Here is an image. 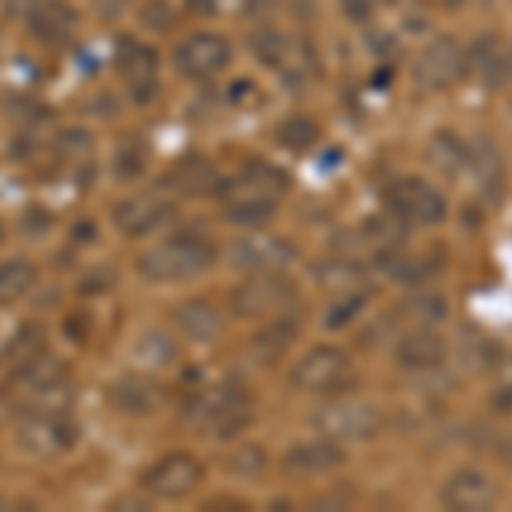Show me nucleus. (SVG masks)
Instances as JSON below:
<instances>
[{
  "label": "nucleus",
  "instance_id": "nucleus-27",
  "mask_svg": "<svg viewBox=\"0 0 512 512\" xmlns=\"http://www.w3.org/2000/svg\"><path fill=\"white\" fill-rule=\"evenodd\" d=\"M468 164H472L475 181L482 188H495L502 181V158L492 144H478L475 151H468Z\"/></svg>",
  "mask_w": 512,
  "mask_h": 512
},
{
  "label": "nucleus",
  "instance_id": "nucleus-40",
  "mask_svg": "<svg viewBox=\"0 0 512 512\" xmlns=\"http://www.w3.org/2000/svg\"><path fill=\"white\" fill-rule=\"evenodd\" d=\"M502 458H506V461H509V465H512V437H509V441H506V444H502Z\"/></svg>",
  "mask_w": 512,
  "mask_h": 512
},
{
  "label": "nucleus",
  "instance_id": "nucleus-17",
  "mask_svg": "<svg viewBox=\"0 0 512 512\" xmlns=\"http://www.w3.org/2000/svg\"><path fill=\"white\" fill-rule=\"evenodd\" d=\"M345 465L342 441L335 437H315V441H301L284 454V468L291 475H328Z\"/></svg>",
  "mask_w": 512,
  "mask_h": 512
},
{
  "label": "nucleus",
  "instance_id": "nucleus-21",
  "mask_svg": "<svg viewBox=\"0 0 512 512\" xmlns=\"http://www.w3.org/2000/svg\"><path fill=\"white\" fill-rule=\"evenodd\" d=\"M134 362L140 369H151V373H161V369H168L171 362L178 359V345L175 338L168 332H161V328H147V332H140L134 338Z\"/></svg>",
  "mask_w": 512,
  "mask_h": 512
},
{
  "label": "nucleus",
  "instance_id": "nucleus-33",
  "mask_svg": "<svg viewBox=\"0 0 512 512\" xmlns=\"http://www.w3.org/2000/svg\"><path fill=\"white\" fill-rule=\"evenodd\" d=\"M362 304H366V297H362L359 291H345L338 301L332 304V308L325 311V328H345L349 321L359 318V311H362Z\"/></svg>",
  "mask_w": 512,
  "mask_h": 512
},
{
  "label": "nucleus",
  "instance_id": "nucleus-22",
  "mask_svg": "<svg viewBox=\"0 0 512 512\" xmlns=\"http://www.w3.org/2000/svg\"><path fill=\"white\" fill-rule=\"evenodd\" d=\"M35 280H38L35 263L24 260V256H11V260L0 263V308H11L21 297H28Z\"/></svg>",
  "mask_w": 512,
  "mask_h": 512
},
{
  "label": "nucleus",
  "instance_id": "nucleus-10",
  "mask_svg": "<svg viewBox=\"0 0 512 512\" xmlns=\"http://www.w3.org/2000/svg\"><path fill=\"white\" fill-rule=\"evenodd\" d=\"M386 205H390V212H396L403 222H420V226H431V222H441L448 216L444 195L420 178H403V181H396V185H390Z\"/></svg>",
  "mask_w": 512,
  "mask_h": 512
},
{
  "label": "nucleus",
  "instance_id": "nucleus-37",
  "mask_svg": "<svg viewBox=\"0 0 512 512\" xmlns=\"http://www.w3.org/2000/svg\"><path fill=\"white\" fill-rule=\"evenodd\" d=\"M140 21L154 31H168L171 24H175V14H171V7L164 4V0H151V4H144V11H140Z\"/></svg>",
  "mask_w": 512,
  "mask_h": 512
},
{
  "label": "nucleus",
  "instance_id": "nucleus-18",
  "mask_svg": "<svg viewBox=\"0 0 512 512\" xmlns=\"http://www.w3.org/2000/svg\"><path fill=\"white\" fill-rule=\"evenodd\" d=\"M24 21H28L31 35L38 41H45V45H65L72 38V31H76L79 18L65 0H38Z\"/></svg>",
  "mask_w": 512,
  "mask_h": 512
},
{
  "label": "nucleus",
  "instance_id": "nucleus-20",
  "mask_svg": "<svg viewBox=\"0 0 512 512\" xmlns=\"http://www.w3.org/2000/svg\"><path fill=\"white\" fill-rule=\"evenodd\" d=\"M175 325L181 328V335L192 338V342H212L222 335V318L212 304L205 301H185L175 308Z\"/></svg>",
  "mask_w": 512,
  "mask_h": 512
},
{
  "label": "nucleus",
  "instance_id": "nucleus-23",
  "mask_svg": "<svg viewBox=\"0 0 512 512\" xmlns=\"http://www.w3.org/2000/svg\"><path fill=\"white\" fill-rule=\"evenodd\" d=\"M427 164L437 175H458L461 168H468V144L451 130H437L427 144Z\"/></svg>",
  "mask_w": 512,
  "mask_h": 512
},
{
  "label": "nucleus",
  "instance_id": "nucleus-15",
  "mask_svg": "<svg viewBox=\"0 0 512 512\" xmlns=\"http://www.w3.org/2000/svg\"><path fill=\"white\" fill-rule=\"evenodd\" d=\"M106 396H110V407L120 410V414L147 417V414H154V410H161L164 386L158 383V379H151L144 373H127V376L113 379Z\"/></svg>",
  "mask_w": 512,
  "mask_h": 512
},
{
  "label": "nucleus",
  "instance_id": "nucleus-2",
  "mask_svg": "<svg viewBox=\"0 0 512 512\" xmlns=\"http://www.w3.org/2000/svg\"><path fill=\"white\" fill-rule=\"evenodd\" d=\"M216 263V246L198 233H178L137 256V274L151 284H178L192 280Z\"/></svg>",
  "mask_w": 512,
  "mask_h": 512
},
{
  "label": "nucleus",
  "instance_id": "nucleus-11",
  "mask_svg": "<svg viewBox=\"0 0 512 512\" xmlns=\"http://www.w3.org/2000/svg\"><path fill=\"white\" fill-rule=\"evenodd\" d=\"M229 62H233V48H229L226 38L212 35V31L188 35L175 52L178 72L188 79H212V76H219V72H226Z\"/></svg>",
  "mask_w": 512,
  "mask_h": 512
},
{
  "label": "nucleus",
  "instance_id": "nucleus-7",
  "mask_svg": "<svg viewBox=\"0 0 512 512\" xmlns=\"http://www.w3.org/2000/svg\"><path fill=\"white\" fill-rule=\"evenodd\" d=\"M297 287L284 274H250L236 287L229 304L239 318H277L287 304H294Z\"/></svg>",
  "mask_w": 512,
  "mask_h": 512
},
{
  "label": "nucleus",
  "instance_id": "nucleus-24",
  "mask_svg": "<svg viewBox=\"0 0 512 512\" xmlns=\"http://www.w3.org/2000/svg\"><path fill=\"white\" fill-rule=\"evenodd\" d=\"M14 379H18L21 386H28L31 393H38V390H45V386L59 383V379H69V376H65L62 359H55V355H35L31 362H24Z\"/></svg>",
  "mask_w": 512,
  "mask_h": 512
},
{
  "label": "nucleus",
  "instance_id": "nucleus-12",
  "mask_svg": "<svg viewBox=\"0 0 512 512\" xmlns=\"http://www.w3.org/2000/svg\"><path fill=\"white\" fill-rule=\"evenodd\" d=\"M113 65H117L123 86H127V93L137 103H147L154 96V89H158V55H154L151 45L134 38H120Z\"/></svg>",
  "mask_w": 512,
  "mask_h": 512
},
{
  "label": "nucleus",
  "instance_id": "nucleus-36",
  "mask_svg": "<svg viewBox=\"0 0 512 512\" xmlns=\"http://www.w3.org/2000/svg\"><path fill=\"white\" fill-rule=\"evenodd\" d=\"M297 335V325H287V321H270L267 332L256 338V352H274L280 355L291 345V338Z\"/></svg>",
  "mask_w": 512,
  "mask_h": 512
},
{
  "label": "nucleus",
  "instance_id": "nucleus-16",
  "mask_svg": "<svg viewBox=\"0 0 512 512\" xmlns=\"http://www.w3.org/2000/svg\"><path fill=\"white\" fill-rule=\"evenodd\" d=\"M171 205L158 195H130L113 209V226L123 236H147L154 229H161L171 219Z\"/></svg>",
  "mask_w": 512,
  "mask_h": 512
},
{
  "label": "nucleus",
  "instance_id": "nucleus-35",
  "mask_svg": "<svg viewBox=\"0 0 512 512\" xmlns=\"http://www.w3.org/2000/svg\"><path fill=\"white\" fill-rule=\"evenodd\" d=\"M482 76L492 82V86H502V82L512 79V45L492 48L482 62Z\"/></svg>",
  "mask_w": 512,
  "mask_h": 512
},
{
  "label": "nucleus",
  "instance_id": "nucleus-25",
  "mask_svg": "<svg viewBox=\"0 0 512 512\" xmlns=\"http://www.w3.org/2000/svg\"><path fill=\"white\" fill-rule=\"evenodd\" d=\"M181 181H178V188L185 195H212V192H222V181L216 175V168H212L209 161H202V158H192V161H185L181 164Z\"/></svg>",
  "mask_w": 512,
  "mask_h": 512
},
{
  "label": "nucleus",
  "instance_id": "nucleus-32",
  "mask_svg": "<svg viewBox=\"0 0 512 512\" xmlns=\"http://www.w3.org/2000/svg\"><path fill=\"white\" fill-rule=\"evenodd\" d=\"M147 168V147L137 144V140H130V144H123L117 151V161H113V171H117L120 181H134L144 175Z\"/></svg>",
  "mask_w": 512,
  "mask_h": 512
},
{
  "label": "nucleus",
  "instance_id": "nucleus-19",
  "mask_svg": "<svg viewBox=\"0 0 512 512\" xmlns=\"http://www.w3.org/2000/svg\"><path fill=\"white\" fill-rule=\"evenodd\" d=\"M448 355V345L444 338L431 332V328H417V332L403 335L400 345H396V362L410 373H427V369H437Z\"/></svg>",
  "mask_w": 512,
  "mask_h": 512
},
{
  "label": "nucleus",
  "instance_id": "nucleus-13",
  "mask_svg": "<svg viewBox=\"0 0 512 512\" xmlns=\"http://www.w3.org/2000/svg\"><path fill=\"white\" fill-rule=\"evenodd\" d=\"M465 62H468L465 48L454 38H441L420 52V59L414 62V79L420 89H434L437 93V89H448L461 79Z\"/></svg>",
  "mask_w": 512,
  "mask_h": 512
},
{
  "label": "nucleus",
  "instance_id": "nucleus-41",
  "mask_svg": "<svg viewBox=\"0 0 512 512\" xmlns=\"http://www.w3.org/2000/svg\"><path fill=\"white\" fill-rule=\"evenodd\" d=\"M0 239H4V226H0Z\"/></svg>",
  "mask_w": 512,
  "mask_h": 512
},
{
  "label": "nucleus",
  "instance_id": "nucleus-38",
  "mask_svg": "<svg viewBox=\"0 0 512 512\" xmlns=\"http://www.w3.org/2000/svg\"><path fill=\"white\" fill-rule=\"evenodd\" d=\"M185 7L198 14V18H212L216 14V0H185Z\"/></svg>",
  "mask_w": 512,
  "mask_h": 512
},
{
  "label": "nucleus",
  "instance_id": "nucleus-9",
  "mask_svg": "<svg viewBox=\"0 0 512 512\" xmlns=\"http://www.w3.org/2000/svg\"><path fill=\"white\" fill-rule=\"evenodd\" d=\"M294 256V246L274 233L243 236L229 246V263L243 274H284L294 263Z\"/></svg>",
  "mask_w": 512,
  "mask_h": 512
},
{
  "label": "nucleus",
  "instance_id": "nucleus-8",
  "mask_svg": "<svg viewBox=\"0 0 512 512\" xmlns=\"http://www.w3.org/2000/svg\"><path fill=\"white\" fill-rule=\"evenodd\" d=\"M202 465L185 451H171L168 458H161L158 465H151L144 475H140V489L154 499L175 502L185 499L188 492H195L202 485Z\"/></svg>",
  "mask_w": 512,
  "mask_h": 512
},
{
  "label": "nucleus",
  "instance_id": "nucleus-31",
  "mask_svg": "<svg viewBox=\"0 0 512 512\" xmlns=\"http://www.w3.org/2000/svg\"><path fill=\"white\" fill-rule=\"evenodd\" d=\"M407 311H410V318H414V321L434 325V321L448 318V301H444V297L437 294V291H417L414 297H410Z\"/></svg>",
  "mask_w": 512,
  "mask_h": 512
},
{
  "label": "nucleus",
  "instance_id": "nucleus-30",
  "mask_svg": "<svg viewBox=\"0 0 512 512\" xmlns=\"http://www.w3.org/2000/svg\"><path fill=\"white\" fill-rule=\"evenodd\" d=\"M277 137H280V144L291 147V151H308L318 140V127H315V120H308V117H291L277 127Z\"/></svg>",
  "mask_w": 512,
  "mask_h": 512
},
{
  "label": "nucleus",
  "instance_id": "nucleus-6",
  "mask_svg": "<svg viewBox=\"0 0 512 512\" xmlns=\"http://www.w3.org/2000/svg\"><path fill=\"white\" fill-rule=\"evenodd\" d=\"M311 424L318 427V434L335 441H366L383 427V414L366 400H332L315 410Z\"/></svg>",
  "mask_w": 512,
  "mask_h": 512
},
{
  "label": "nucleus",
  "instance_id": "nucleus-39",
  "mask_svg": "<svg viewBox=\"0 0 512 512\" xmlns=\"http://www.w3.org/2000/svg\"><path fill=\"white\" fill-rule=\"evenodd\" d=\"M7 417H11V407H7V403H4V396H0V424H4Z\"/></svg>",
  "mask_w": 512,
  "mask_h": 512
},
{
  "label": "nucleus",
  "instance_id": "nucleus-28",
  "mask_svg": "<svg viewBox=\"0 0 512 512\" xmlns=\"http://www.w3.org/2000/svg\"><path fill=\"white\" fill-rule=\"evenodd\" d=\"M253 55L263 65H274V69H280L287 55H291V45H287V38L280 35V31L263 28V31H256V35H253Z\"/></svg>",
  "mask_w": 512,
  "mask_h": 512
},
{
  "label": "nucleus",
  "instance_id": "nucleus-5",
  "mask_svg": "<svg viewBox=\"0 0 512 512\" xmlns=\"http://www.w3.org/2000/svg\"><path fill=\"white\" fill-rule=\"evenodd\" d=\"M291 383L301 393L315 396H332L342 393L352 383V362L342 349L332 345H318V349L304 352L291 369Z\"/></svg>",
  "mask_w": 512,
  "mask_h": 512
},
{
  "label": "nucleus",
  "instance_id": "nucleus-14",
  "mask_svg": "<svg viewBox=\"0 0 512 512\" xmlns=\"http://www.w3.org/2000/svg\"><path fill=\"white\" fill-rule=\"evenodd\" d=\"M502 499L499 485L492 482V475H485L482 468H458L441 489V502L448 509L461 512H482L495 509Z\"/></svg>",
  "mask_w": 512,
  "mask_h": 512
},
{
  "label": "nucleus",
  "instance_id": "nucleus-1",
  "mask_svg": "<svg viewBox=\"0 0 512 512\" xmlns=\"http://www.w3.org/2000/svg\"><path fill=\"white\" fill-rule=\"evenodd\" d=\"M287 192V175L274 164L250 161L233 181H222V205L226 219L239 226H260L277 212V202Z\"/></svg>",
  "mask_w": 512,
  "mask_h": 512
},
{
  "label": "nucleus",
  "instance_id": "nucleus-26",
  "mask_svg": "<svg viewBox=\"0 0 512 512\" xmlns=\"http://www.w3.org/2000/svg\"><path fill=\"white\" fill-rule=\"evenodd\" d=\"M383 267H386V274H390L396 284H420L424 277H431V260L427 256H417V253H400V250H393V253H386L383 256Z\"/></svg>",
  "mask_w": 512,
  "mask_h": 512
},
{
  "label": "nucleus",
  "instance_id": "nucleus-29",
  "mask_svg": "<svg viewBox=\"0 0 512 512\" xmlns=\"http://www.w3.org/2000/svg\"><path fill=\"white\" fill-rule=\"evenodd\" d=\"M226 468H229V475H239V478H260L263 468H267V451H263L260 444H243V448H236L226 458Z\"/></svg>",
  "mask_w": 512,
  "mask_h": 512
},
{
  "label": "nucleus",
  "instance_id": "nucleus-34",
  "mask_svg": "<svg viewBox=\"0 0 512 512\" xmlns=\"http://www.w3.org/2000/svg\"><path fill=\"white\" fill-rule=\"evenodd\" d=\"M93 151V137L82 127H65L55 134V154L59 158H86Z\"/></svg>",
  "mask_w": 512,
  "mask_h": 512
},
{
  "label": "nucleus",
  "instance_id": "nucleus-4",
  "mask_svg": "<svg viewBox=\"0 0 512 512\" xmlns=\"http://www.w3.org/2000/svg\"><path fill=\"white\" fill-rule=\"evenodd\" d=\"M79 441V424L69 420V414H35L24 417L14 431V444L28 454V458L48 461V458H62L69 448H76Z\"/></svg>",
  "mask_w": 512,
  "mask_h": 512
},
{
  "label": "nucleus",
  "instance_id": "nucleus-3",
  "mask_svg": "<svg viewBox=\"0 0 512 512\" xmlns=\"http://www.w3.org/2000/svg\"><path fill=\"white\" fill-rule=\"evenodd\" d=\"M185 417L198 431H216L219 437H233L250 424V407H246L243 390H236L233 383H219L195 393L185 403Z\"/></svg>",
  "mask_w": 512,
  "mask_h": 512
}]
</instances>
